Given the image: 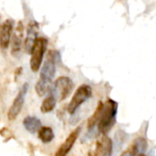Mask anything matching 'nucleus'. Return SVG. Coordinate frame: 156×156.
Segmentation results:
<instances>
[{
  "instance_id": "nucleus-1",
  "label": "nucleus",
  "mask_w": 156,
  "mask_h": 156,
  "mask_svg": "<svg viewBox=\"0 0 156 156\" xmlns=\"http://www.w3.org/2000/svg\"><path fill=\"white\" fill-rule=\"evenodd\" d=\"M58 58V52L55 50H50L48 52V58L40 71V78L35 86L36 92L40 97L45 95L49 90L51 80H53L56 73V61Z\"/></svg>"
},
{
  "instance_id": "nucleus-2",
  "label": "nucleus",
  "mask_w": 156,
  "mask_h": 156,
  "mask_svg": "<svg viewBox=\"0 0 156 156\" xmlns=\"http://www.w3.org/2000/svg\"><path fill=\"white\" fill-rule=\"evenodd\" d=\"M118 111V103L109 99L103 103L99 120H98V131L100 133L106 135L116 122V115Z\"/></svg>"
},
{
  "instance_id": "nucleus-3",
  "label": "nucleus",
  "mask_w": 156,
  "mask_h": 156,
  "mask_svg": "<svg viewBox=\"0 0 156 156\" xmlns=\"http://www.w3.org/2000/svg\"><path fill=\"white\" fill-rule=\"evenodd\" d=\"M73 89V82L68 77H59L56 80L52 86L49 87L48 92L52 93L58 101H62L68 98Z\"/></svg>"
},
{
  "instance_id": "nucleus-4",
  "label": "nucleus",
  "mask_w": 156,
  "mask_h": 156,
  "mask_svg": "<svg viewBox=\"0 0 156 156\" xmlns=\"http://www.w3.org/2000/svg\"><path fill=\"white\" fill-rule=\"evenodd\" d=\"M47 46H48V40L46 38L44 37L36 38L32 48L31 58H30V68L32 71L36 72L40 68Z\"/></svg>"
},
{
  "instance_id": "nucleus-5",
  "label": "nucleus",
  "mask_w": 156,
  "mask_h": 156,
  "mask_svg": "<svg viewBox=\"0 0 156 156\" xmlns=\"http://www.w3.org/2000/svg\"><path fill=\"white\" fill-rule=\"evenodd\" d=\"M92 94V89L89 85H81L80 86L77 90L75 91L70 102L68 106V112L70 114H73L77 109L84 103L87 100H89L91 97Z\"/></svg>"
},
{
  "instance_id": "nucleus-6",
  "label": "nucleus",
  "mask_w": 156,
  "mask_h": 156,
  "mask_svg": "<svg viewBox=\"0 0 156 156\" xmlns=\"http://www.w3.org/2000/svg\"><path fill=\"white\" fill-rule=\"evenodd\" d=\"M27 88H28V85L27 83H25L23 85V87L21 88V90H19L18 94L16 95L15 101H13L9 111H8V119L10 121H13L15 120L17 115L19 114L22 107H23V104H24V101H25V96L27 94Z\"/></svg>"
},
{
  "instance_id": "nucleus-7",
  "label": "nucleus",
  "mask_w": 156,
  "mask_h": 156,
  "mask_svg": "<svg viewBox=\"0 0 156 156\" xmlns=\"http://www.w3.org/2000/svg\"><path fill=\"white\" fill-rule=\"evenodd\" d=\"M112 153V142L111 138L103 135L97 143L94 155L96 156H110Z\"/></svg>"
},
{
  "instance_id": "nucleus-8",
  "label": "nucleus",
  "mask_w": 156,
  "mask_h": 156,
  "mask_svg": "<svg viewBox=\"0 0 156 156\" xmlns=\"http://www.w3.org/2000/svg\"><path fill=\"white\" fill-rule=\"evenodd\" d=\"M80 133V127L76 128L65 140V142L62 144V145L59 147V149L58 150V152L56 153V156H65L72 148V146L74 145L76 140L79 137V134Z\"/></svg>"
},
{
  "instance_id": "nucleus-9",
  "label": "nucleus",
  "mask_w": 156,
  "mask_h": 156,
  "mask_svg": "<svg viewBox=\"0 0 156 156\" xmlns=\"http://www.w3.org/2000/svg\"><path fill=\"white\" fill-rule=\"evenodd\" d=\"M13 29V21L8 19L3 23L0 28V47L2 48H7L9 42H10V37H11V33Z\"/></svg>"
},
{
  "instance_id": "nucleus-10",
  "label": "nucleus",
  "mask_w": 156,
  "mask_h": 156,
  "mask_svg": "<svg viewBox=\"0 0 156 156\" xmlns=\"http://www.w3.org/2000/svg\"><path fill=\"white\" fill-rule=\"evenodd\" d=\"M37 31H38V24L35 21L30 22V24L28 25V27H27V38L25 40V48L28 54H31L34 42L37 38Z\"/></svg>"
},
{
  "instance_id": "nucleus-11",
  "label": "nucleus",
  "mask_w": 156,
  "mask_h": 156,
  "mask_svg": "<svg viewBox=\"0 0 156 156\" xmlns=\"http://www.w3.org/2000/svg\"><path fill=\"white\" fill-rule=\"evenodd\" d=\"M22 37H23V26H22V22H18V25L16 28V32L13 36V40H12L11 52L13 56H16L20 52Z\"/></svg>"
},
{
  "instance_id": "nucleus-12",
  "label": "nucleus",
  "mask_w": 156,
  "mask_h": 156,
  "mask_svg": "<svg viewBox=\"0 0 156 156\" xmlns=\"http://www.w3.org/2000/svg\"><path fill=\"white\" fill-rule=\"evenodd\" d=\"M146 149H147L146 141L144 138H138L135 141H133V144L129 148V151L122 154V155H124V154H129V155L144 154Z\"/></svg>"
},
{
  "instance_id": "nucleus-13",
  "label": "nucleus",
  "mask_w": 156,
  "mask_h": 156,
  "mask_svg": "<svg viewBox=\"0 0 156 156\" xmlns=\"http://www.w3.org/2000/svg\"><path fill=\"white\" fill-rule=\"evenodd\" d=\"M23 124H24L25 129L31 133H37L41 128V122L36 117H31V116L26 117L24 119Z\"/></svg>"
},
{
  "instance_id": "nucleus-14",
  "label": "nucleus",
  "mask_w": 156,
  "mask_h": 156,
  "mask_svg": "<svg viewBox=\"0 0 156 156\" xmlns=\"http://www.w3.org/2000/svg\"><path fill=\"white\" fill-rule=\"evenodd\" d=\"M57 101H58L57 98L52 93H49V95L43 101V102L41 104V107H40L41 112L43 113H48V112L53 111L56 106Z\"/></svg>"
},
{
  "instance_id": "nucleus-15",
  "label": "nucleus",
  "mask_w": 156,
  "mask_h": 156,
  "mask_svg": "<svg viewBox=\"0 0 156 156\" xmlns=\"http://www.w3.org/2000/svg\"><path fill=\"white\" fill-rule=\"evenodd\" d=\"M38 137L44 144H48L54 139V133L50 127H41L38 132Z\"/></svg>"
},
{
  "instance_id": "nucleus-16",
  "label": "nucleus",
  "mask_w": 156,
  "mask_h": 156,
  "mask_svg": "<svg viewBox=\"0 0 156 156\" xmlns=\"http://www.w3.org/2000/svg\"><path fill=\"white\" fill-rule=\"evenodd\" d=\"M102 106H103V102L102 101H99L98 103V106L94 112V113L91 115V117H90L89 121H88V124H87V127L88 129H92L98 122V120H99V117H100V114H101V109H102Z\"/></svg>"
},
{
  "instance_id": "nucleus-17",
  "label": "nucleus",
  "mask_w": 156,
  "mask_h": 156,
  "mask_svg": "<svg viewBox=\"0 0 156 156\" xmlns=\"http://www.w3.org/2000/svg\"><path fill=\"white\" fill-rule=\"evenodd\" d=\"M0 28H1V27H0Z\"/></svg>"
}]
</instances>
